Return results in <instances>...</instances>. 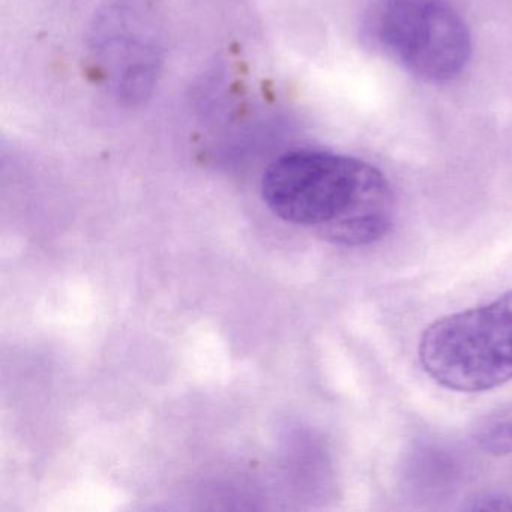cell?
<instances>
[{"label": "cell", "instance_id": "3957f363", "mask_svg": "<svg viewBox=\"0 0 512 512\" xmlns=\"http://www.w3.org/2000/svg\"><path fill=\"white\" fill-rule=\"evenodd\" d=\"M368 29L392 59L424 82L454 79L472 52L469 29L448 0H377Z\"/></svg>", "mask_w": 512, "mask_h": 512}, {"label": "cell", "instance_id": "8992f818", "mask_svg": "<svg viewBox=\"0 0 512 512\" xmlns=\"http://www.w3.org/2000/svg\"><path fill=\"white\" fill-rule=\"evenodd\" d=\"M470 511H491V512H511L512 499L502 496V494H484L476 497L469 506Z\"/></svg>", "mask_w": 512, "mask_h": 512}, {"label": "cell", "instance_id": "277c9868", "mask_svg": "<svg viewBox=\"0 0 512 512\" xmlns=\"http://www.w3.org/2000/svg\"><path fill=\"white\" fill-rule=\"evenodd\" d=\"M163 20L155 0H109L89 34L92 67L119 103L151 97L164 61Z\"/></svg>", "mask_w": 512, "mask_h": 512}, {"label": "cell", "instance_id": "5b68a950", "mask_svg": "<svg viewBox=\"0 0 512 512\" xmlns=\"http://www.w3.org/2000/svg\"><path fill=\"white\" fill-rule=\"evenodd\" d=\"M473 437L479 448L487 454H512V410H506L485 419L476 428Z\"/></svg>", "mask_w": 512, "mask_h": 512}, {"label": "cell", "instance_id": "7a4b0ae2", "mask_svg": "<svg viewBox=\"0 0 512 512\" xmlns=\"http://www.w3.org/2000/svg\"><path fill=\"white\" fill-rule=\"evenodd\" d=\"M422 370L449 391H491L512 380V290L431 323L418 346Z\"/></svg>", "mask_w": 512, "mask_h": 512}, {"label": "cell", "instance_id": "6da1fadb", "mask_svg": "<svg viewBox=\"0 0 512 512\" xmlns=\"http://www.w3.org/2000/svg\"><path fill=\"white\" fill-rule=\"evenodd\" d=\"M262 197L286 223L341 247H365L388 235L395 199L382 172L346 155L293 151L263 173Z\"/></svg>", "mask_w": 512, "mask_h": 512}]
</instances>
